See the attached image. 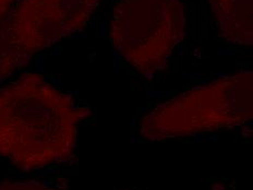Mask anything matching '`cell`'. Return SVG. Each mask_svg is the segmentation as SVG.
Listing matches in <instances>:
<instances>
[{
    "label": "cell",
    "mask_w": 253,
    "mask_h": 190,
    "mask_svg": "<svg viewBox=\"0 0 253 190\" xmlns=\"http://www.w3.org/2000/svg\"><path fill=\"white\" fill-rule=\"evenodd\" d=\"M89 114L42 75L24 73L0 89V156L24 172L69 162Z\"/></svg>",
    "instance_id": "1"
},
{
    "label": "cell",
    "mask_w": 253,
    "mask_h": 190,
    "mask_svg": "<svg viewBox=\"0 0 253 190\" xmlns=\"http://www.w3.org/2000/svg\"><path fill=\"white\" fill-rule=\"evenodd\" d=\"M102 0H21L0 20V80L82 31Z\"/></svg>",
    "instance_id": "4"
},
{
    "label": "cell",
    "mask_w": 253,
    "mask_h": 190,
    "mask_svg": "<svg viewBox=\"0 0 253 190\" xmlns=\"http://www.w3.org/2000/svg\"><path fill=\"white\" fill-rule=\"evenodd\" d=\"M253 120V70H241L158 104L140 120L144 139L162 141L234 128Z\"/></svg>",
    "instance_id": "2"
},
{
    "label": "cell",
    "mask_w": 253,
    "mask_h": 190,
    "mask_svg": "<svg viewBox=\"0 0 253 190\" xmlns=\"http://www.w3.org/2000/svg\"><path fill=\"white\" fill-rule=\"evenodd\" d=\"M186 28L181 0H119L113 10L109 39L130 67L153 77L166 69Z\"/></svg>",
    "instance_id": "3"
},
{
    "label": "cell",
    "mask_w": 253,
    "mask_h": 190,
    "mask_svg": "<svg viewBox=\"0 0 253 190\" xmlns=\"http://www.w3.org/2000/svg\"><path fill=\"white\" fill-rule=\"evenodd\" d=\"M0 190H59L36 182H14L0 184Z\"/></svg>",
    "instance_id": "6"
},
{
    "label": "cell",
    "mask_w": 253,
    "mask_h": 190,
    "mask_svg": "<svg viewBox=\"0 0 253 190\" xmlns=\"http://www.w3.org/2000/svg\"><path fill=\"white\" fill-rule=\"evenodd\" d=\"M15 0H0V20L3 19L12 8Z\"/></svg>",
    "instance_id": "7"
},
{
    "label": "cell",
    "mask_w": 253,
    "mask_h": 190,
    "mask_svg": "<svg viewBox=\"0 0 253 190\" xmlns=\"http://www.w3.org/2000/svg\"><path fill=\"white\" fill-rule=\"evenodd\" d=\"M208 3L221 38L253 47V0H208Z\"/></svg>",
    "instance_id": "5"
}]
</instances>
